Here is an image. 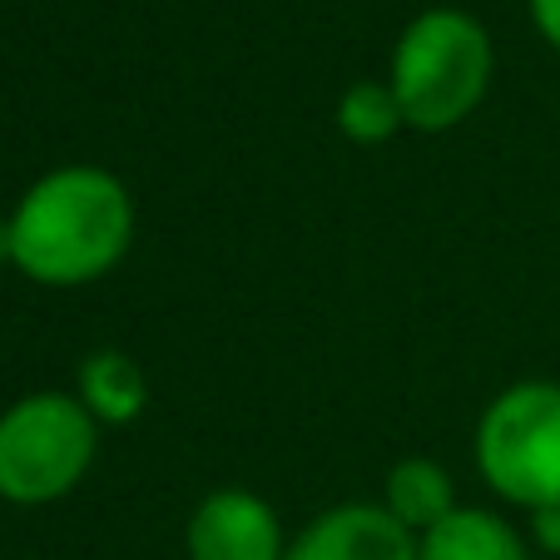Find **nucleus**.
Here are the masks:
<instances>
[{
	"label": "nucleus",
	"instance_id": "nucleus-12",
	"mask_svg": "<svg viewBox=\"0 0 560 560\" xmlns=\"http://www.w3.org/2000/svg\"><path fill=\"white\" fill-rule=\"evenodd\" d=\"M526 11H530L536 35L560 55V0H526Z\"/></svg>",
	"mask_w": 560,
	"mask_h": 560
},
{
	"label": "nucleus",
	"instance_id": "nucleus-5",
	"mask_svg": "<svg viewBox=\"0 0 560 560\" xmlns=\"http://www.w3.org/2000/svg\"><path fill=\"white\" fill-rule=\"evenodd\" d=\"M184 556L189 560H283L288 530L273 501L248 487H219L184 521Z\"/></svg>",
	"mask_w": 560,
	"mask_h": 560
},
{
	"label": "nucleus",
	"instance_id": "nucleus-9",
	"mask_svg": "<svg viewBox=\"0 0 560 560\" xmlns=\"http://www.w3.org/2000/svg\"><path fill=\"white\" fill-rule=\"evenodd\" d=\"M382 511L397 516L412 536H427L432 526H442L462 501H456V481L436 456H402L392 462L382 476Z\"/></svg>",
	"mask_w": 560,
	"mask_h": 560
},
{
	"label": "nucleus",
	"instance_id": "nucleus-4",
	"mask_svg": "<svg viewBox=\"0 0 560 560\" xmlns=\"http://www.w3.org/2000/svg\"><path fill=\"white\" fill-rule=\"evenodd\" d=\"M471 462L506 506L540 511L560 501V382L521 377L501 387L476 417Z\"/></svg>",
	"mask_w": 560,
	"mask_h": 560
},
{
	"label": "nucleus",
	"instance_id": "nucleus-2",
	"mask_svg": "<svg viewBox=\"0 0 560 560\" xmlns=\"http://www.w3.org/2000/svg\"><path fill=\"white\" fill-rule=\"evenodd\" d=\"M497 80L491 31L462 5L412 15L392 45L387 85L412 135H452L487 105Z\"/></svg>",
	"mask_w": 560,
	"mask_h": 560
},
{
	"label": "nucleus",
	"instance_id": "nucleus-6",
	"mask_svg": "<svg viewBox=\"0 0 560 560\" xmlns=\"http://www.w3.org/2000/svg\"><path fill=\"white\" fill-rule=\"evenodd\" d=\"M283 560H417V536L382 501H338L288 536Z\"/></svg>",
	"mask_w": 560,
	"mask_h": 560
},
{
	"label": "nucleus",
	"instance_id": "nucleus-8",
	"mask_svg": "<svg viewBox=\"0 0 560 560\" xmlns=\"http://www.w3.org/2000/svg\"><path fill=\"white\" fill-rule=\"evenodd\" d=\"M417 560H530V540L501 511L456 506L442 526L417 536Z\"/></svg>",
	"mask_w": 560,
	"mask_h": 560
},
{
	"label": "nucleus",
	"instance_id": "nucleus-7",
	"mask_svg": "<svg viewBox=\"0 0 560 560\" xmlns=\"http://www.w3.org/2000/svg\"><path fill=\"white\" fill-rule=\"evenodd\" d=\"M74 397L105 427H135L149 412V372L125 348H90L74 368Z\"/></svg>",
	"mask_w": 560,
	"mask_h": 560
},
{
	"label": "nucleus",
	"instance_id": "nucleus-10",
	"mask_svg": "<svg viewBox=\"0 0 560 560\" xmlns=\"http://www.w3.org/2000/svg\"><path fill=\"white\" fill-rule=\"evenodd\" d=\"M332 125H338V135L348 139V144L382 149L402 135L407 119L387 85V74H382V80H352V85L342 90L338 105H332Z\"/></svg>",
	"mask_w": 560,
	"mask_h": 560
},
{
	"label": "nucleus",
	"instance_id": "nucleus-3",
	"mask_svg": "<svg viewBox=\"0 0 560 560\" xmlns=\"http://www.w3.org/2000/svg\"><path fill=\"white\" fill-rule=\"evenodd\" d=\"M100 456V422L74 392L40 387L0 412V501L55 506L90 476Z\"/></svg>",
	"mask_w": 560,
	"mask_h": 560
},
{
	"label": "nucleus",
	"instance_id": "nucleus-1",
	"mask_svg": "<svg viewBox=\"0 0 560 560\" xmlns=\"http://www.w3.org/2000/svg\"><path fill=\"white\" fill-rule=\"evenodd\" d=\"M139 209L105 164H55L31 179L5 219V264L35 288H90L129 258Z\"/></svg>",
	"mask_w": 560,
	"mask_h": 560
},
{
	"label": "nucleus",
	"instance_id": "nucleus-11",
	"mask_svg": "<svg viewBox=\"0 0 560 560\" xmlns=\"http://www.w3.org/2000/svg\"><path fill=\"white\" fill-rule=\"evenodd\" d=\"M526 540H530V550L560 560V501H550V506H540V511H526Z\"/></svg>",
	"mask_w": 560,
	"mask_h": 560
}]
</instances>
